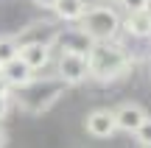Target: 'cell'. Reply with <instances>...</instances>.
Instances as JSON below:
<instances>
[{"label": "cell", "instance_id": "cell-15", "mask_svg": "<svg viewBox=\"0 0 151 148\" xmlns=\"http://www.w3.org/2000/svg\"><path fill=\"white\" fill-rule=\"evenodd\" d=\"M9 106H11V98H0V120L9 115Z\"/></svg>", "mask_w": 151, "mask_h": 148}, {"label": "cell", "instance_id": "cell-18", "mask_svg": "<svg viewBox=\"0 0 151 148\" xmlns=\"http://www.w3.org/2000/svg\"><path fill=\"white\" fill-rule=\"evenodd\" d=\"M143 11H146V14L151 17V0H146V9H143Z\"/></svg>", "mask_w": 151, "mask_h": 148}, {"label": "cell", "instance_id": "cell-16", "mask_svg": "<svg viewBox=\"0 0 151 148\" xmlns=\"http://www.w3.org/2000/svg\"><path fill=\"white\" fill-rule=\"evenodd\" d=\"M34 3H37L39 9H53V3H56V0H34Z\"/></svg>", "mask_w": 151, "mask_h": 148}, {"label": "cell", "instance_id": "cell-3", "mask_svg": "<svg viewBox=\"0 0 151 148\" xmlns=\"http://www.w3.org/2000/svg\"><path fill=\"white\" fill-rule=\"evenodd\" d=\"M56 78H59L65 87L84 84L87 78H90L87 56H78V53H59V59H56Z\"/></svg>", "mask_w": 151, "mask_h": 148}, {"label": "cell", "instance_id": "cell-7", "mask_svg": "<svg viewBox=\"0 0 151 148\" xmlns=\"http://www.w3.org/2000/svg\"><path fill=\"white\" fill-rule=\"evenodd\" d=\"M0 76L9 81V87L11 89H22V87H28V84L37 78V73L31 70V67L25 64V61L17 56V59H11V61H6L3 67H0Z\"/></svg>", "mask_w": 151, "mask_h": 148}, {"label": "cell", "instance_id": "cell-14", "mask_svg": "<svg viewBox=\"0 0 151 148\" xmlns=\"http://www.w3.org/2000/svg\"><path fill=\"white\" fill-rule=\"evenodd\" d=\"M11 92H14V89H11V87H9V81L0 76V98H11Z\"/></svg>", "mask_w": 151, "mask_h": 148}, {"label": "cell", "instance_id": "cell-4", "mask_svg": "<svg viewBox=\"0 0 151 148\" xmlns=\"http://www.w3.org/2000/svg\"><path fill=\"white\" fill-rule=\"evenodd\" d=\"M92 45L95 42H92L81 28L53 31V39H50V48H59V53H78V56H90Z\"/></svg>", "mask_w": 151, "mask_h": 148}, {"label": "cell", "instance_id": "cell-8", "mask_svg": "<svg viewBox=\"0 0 151 148\" xmlns=\"http://www.w3.org/2000/svg\"><path fill=\"white\" fill-rule=\"evenodd\" d=\"M112 115H115V126H118V132H126V134H134L137 126L148 117L146 109H143L140 104H120Z\"/></svg>", "mask_w": 151, "mask_h": 148}, {"label": "cell", "instance_id": "cell-13", "mask_svg": "<svg viewBox=\"0 0 151 148\" xmlns=\"http://www.w3.org/2000/svg\"><path fill=\"white\" fill-rule=\"evenodd\" d=\"M126 11H143L146 9V0H118Z\"/></svg>", "mask_w": 151, "mask_h": 148}, {"label": "cell", "instance_id": "cell-19", "mask_svg": "<svg viewBox=\"0 0 151 148\" xmlns=\"http://www.w3.org/2000/svg\"><path fill=\"white\" fill-rule=\"evenodd\" d=\"M140 148H151V143H146V145H140Z\"/></svg>", "mask_w": 151, "mask_h": 148}, {"label": "cell", "instance_id": "cell-10", "mask_svg": "<svg viewBox=\"0 0 151 148\" xmlns=\"http://www.w3.org/2000/svg\"><path fill=\"white\" fill-rule=\"evenodd\" d=\"M87 11V0H56L53 3V14L62 22H78Z\"/></svg>", "mask_w": 151, "mask_h": 148}, {"label": "cell", "instance_id": "cell-12", "mask_svg": "<svg viewBox=\"0 0 151 148\" xmlns=\"http://www.w3.org/2000/svg\"><path fill=\"white\" fill-rule=\"evenodd\" d=\"M134 140L140 145H146V143H151V117H146V120L137 126V132H134Z\"/></svg>", "mask_w": 151, "mask_h": 148}, {"label": "cell", "instance_id": "cell-6", "mask_svg": "<svg viewBox=\"0 0 151 148\" xmlns=\"http://www.w3.org/2000/svg\"><path fill=\"white\" fill-rule=\"evenodd\" d=\"M17 56L34 73H39L50 64V42H20V53Z\"/></svg>", "mask_w": 151, "mask_h": 148}, {"label": "cell", "instance_id": "cell-9", "mask_svg": "<svg viewBox=\"0 0 151 148\" xmlns=\"http://www.w3.org/2000/svg\"><path fill=\"white\" fill-rule=\"evenodd\" d=\"M120 28L134 39H148L151 36V17L146 11H126V20H120Z\"/></svg>", "mask_w": 151, "mask_h": 148}, {"label": "cell", "instance_id": "cell-5", "mask_svg": "<svg viewBox=\"0 0 151 148\" xmlns=\"http://www.w3.org/2000/svg\"><path fill=\"white\" fill-rule=\"evenodd\" d=\"M84 129H87V134H92V137H98V140L112 137V134L118 132L112 109H92L90 115H87V120H84Z\"/></svg>", "mask_w": 151, "mask_h": 148}, {"label": "cell", "instance_id": "cell-11", "mask_svg": "<svg viewBox=\"0 0 151 148\" xmlns=\"http://www.w3.org/2000/svg\"><path fill=\"white\" fill-rule=\"evenodd\" d=\"M17 53H20V39H14V36H0V67H3L6 61L17 59Z\"/></svg>", "mask_w": 151, "mask_h": 148}, {"label": "cell", "instance_id": "cell-1", "mask_svg": "<svg viewBox=\"0 0 151 148\" xmlns=\"http://www.w3.org/2000/svg\"><path fill=\"white\" fill-rule=\"evenodd\" d=\"M87 64H90V78H98V81H115L123 73H129L132 59L126 56L123 48L112 42H95L87 56Z\"/></svg>", "mask_w": 151, "mask_h": 148}, {"label": "cell", "instance_id": "cell-17", "mask_svg": "<svg viewBox=\"0 0 151 148\" xmlns=\"http://www.w3.org/2000/svg\"><path fill=\"white\" fill-rule=\"evenodd\" d=\"M6 143H9V134H6V129L0 126V148H6Z\"/></svg>", "mask_w": 151, "mask_h": 148}, {"label": "cell", "instance_id": "cell-2", "mask_svg": "<svg viewBox=\"0 0 151 148\" xmlns=\"http://www.w3.org/2000/svg\"><path fill=\"white\" fill-rule=\"evenodd\" d=\"M81 31L92 39V42H112L120 31V14L112 6H87L84 17H81Z\"/></svg>", "mask_w": 151, "mask_h": 148}]
</instances>
